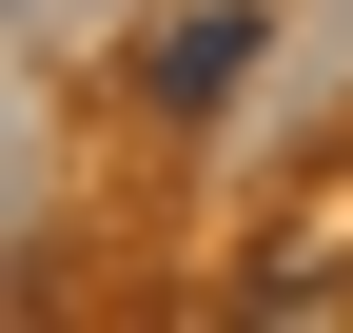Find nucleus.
I'll return each instance as SVG.
<instances>
[{
  "mask_svg": "<svg viewBox=\"0 0 353 333\" xmlns=\"http://www.w3.org/2000/svg\"><path fill=\"white\" fill-rule=\"evenodd\" d=\"M236 59H255V20H236V0H216V20H176V39H157V98H216V78H236Z\"/></svg>",
  "mask_w": 353,
  "mask_h": 333,
  "instance_id": "obj_1",
  "label": "nucleus"
}]
</instances>
